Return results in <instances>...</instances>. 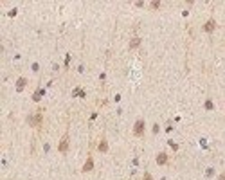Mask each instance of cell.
Returning a JSON list of instances; mask_svg holds the SVG:
<instances>
[{"label":"cell","mask_w":225,"mask_h":180,"mask_svg":"<svg viewBox=\"0 0 225 180\" xmlns=\"http://www.w3.org/2000/svg\"><path fill=\"white\" fill-rule=\"evenodd\" d=\"M27 121H29V124H31V126H40V124H41V121H43L41 110L38 112V114H36V115H34V117H29Z\"/></svg>","instance_id":"3"},{"label":"cell","mask_w":225,"mask_h":180,"mask_svg":"<svg viewBox=\"0 0 225 180\" xmlns=\"http://www.w3.org/2000/svg\"><path fill=\"white\" fill-rule=\"evenodd\" d=\"M25 83H27L25 78H20V79L16 81V92H22V90L25 88Z\"/></svg>","instance_id":"6"},{"label":"cell","mask_w":225,"mask_h":180,"mask_svg":"<svg viewBox=\"0 0 225 180\" xmlns=\"http://www.w3.org/2000/svg\"><path fill=\"white\" fill-rule=\"evenodd\" d=\"M106 150H108V144H106V140H104V139H101V142H99V151L104 153Z\"/></svg>","instance_id":"8"},{"label":"cell","mask_w":225,"mask_h":180,"mask_svg":"<svg viewBox=\"0 0 225 180\" xmlns=\"http://www.w3.org/2000/svg\"><path fill=\"white\" fill-rule=\"evenodd\" d=\"M166 162H167V155H166V153H159V155H157V164H159V166H164Z\"/></svg>","instance_id":"7"},{"label":"cell","mask_w":225,"mask_h":180,"mask_svg":"<svg viewBox=\"0 0 225 180\" xmlns=\"http://www.w3.org/2000/svg\"><path fill=\"white\" fill-rule=\"evenodd\" d=\"M214 29H216V22L211 18V20H209V22H207V23L204 25V31H205V33H213Z\"/></svg>","instance_id":"4"},{"label":"cell","mask_w":225,"mask_h":180,"mask_svg":"<svg viewBox=\"0 0 225 180\" xmlns=\"http://www.w3.org/2000/svg\"><path fill=\"white\" fill-rule=\"evenodd\" d=\"M92 168H94V159H92L90 155H88V159H86V162H85V166H83V171L86 173V171H90Z\"/></svg>","instance_id":"5"},{"label":"cell","mask_w":225,"mask_h":180,"mask_svg":"<svg viewBox=\"0 0 225 180\" xmlns=\"http://www.w3.org/2000/svg\"><path fill=\"white\" fill-rule=\"evenodd\" d=\"M139 43H141V38H133V40L130 41V47H132V49H135Z\"/></svg>","instance_id":"10"},{"label":"cell","mask_w":225,"mask_h":180,"mask_svg":"<svg viewBox=\"0 0 225 180\" xmlns=\"http://www.w3.org/2000/svg\"><path fill=\"white\" fill-rule=\"evenodd\" d=\"M142 180H153V177H151L149 173H144V178Z\"/></svg>","instance_id":"13"},{"label":"cell","mask_w":225,"mask_h":180,"mask_svg":"<svg viewBox=\"0 0 225 180\" xmlns=\"http://www.w3.org/2000/svg\"><path fill=\"white\" fill-rule=\"evenodd\" d=\"M41 96H43V90H41V88H38V90L34 92V96H33V99H34V101H40V99H41Z\"/></svg>","instance_id":"9"},{"label":"cell","mask_w":225,"mask_h":180,"mask_svg":"<svg viewBox=\"0 0 225 180\" xmlns=\"http://www.w3.org/2000/svg\"><path fill=\"white\" fill-rule=\"evenodd\" d=\"M133 135H137V137H142L144 135V121L139 119L135 122V126H133Z\"/></svg>","instance_id":"1"},{"label":"cell","mask_w":225,"mask_h":180,"mask_svg":"<svg viewBox=\"0 0 225 180\" xmlns=\"http://www.w3.org/2000/svg\"><path fill=\"white\" fill-rule=\"evenodd\" d=\"M67 150H69V133H65V135H63V139H62V142L58 144V151L67 153Z\"/></svg>","instance_id":"2"},{"label":"cell","mask_w":225,"mask_h":180,"mask_svg":"<svg viewBox=\"0 0 225 180\" xmlns=\"http://www.w3.org/2000/svg\"><path fill=\"white\" fill-rule=\"evenodd\" d=\"M218 180H225V173H222V175H220V178Z\"/></svg>","instance_id":"14"},{"label":"cell","mask_w":225,"mask_h":180,"mask_svg":"<svg viewBox=\"0 0 225 180\" xmlns=\"http://www.w3.org/2000/svg\"><path fill=\"white\" fill-rule=\"evenodd\" d=\"M205 108H207V110H213V103H211V101H205Z\"/></svg>","instance_id":"12"},{"label":"cell","mask_w":225,"mask_h":180,"mask_svg":"<svg viewBox=\"0 0 225 180\" xmlns=\"http://www.w3.org/2000/svg\"><path fill=\"white\" fill-rule=\"evenodd\" d=\"M151 7H153V9H159V7H160V2H151Z\"/></svg>","instance_id":"11"}]
</instances>
